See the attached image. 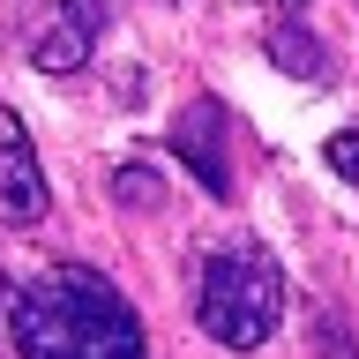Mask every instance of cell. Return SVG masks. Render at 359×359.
Segmentation results:
<instances>
[{
	"label": "cell",
	"instance_id": "cell-4",
	"mask_svg": "<svg viewBox=\"0 0 359 359\" xmlns=\"http://www.w3.org/2000/svg\"><path fill=\"white\" fill-rule=\"evenodd\" d=\"M165 150L187 165V172L210 187V195H232V157H224V105L217 97H195V105L172 120V142Z\"/></svg>",
	"mask_w": 359,
	"mask_h": 359
},
{
	"label": "cell",
	"instance_id": "cell-8",
	"mask_svg": "<svg viewBox=\"0 0 359 359\" xmlns=\"http://www.w3.org/2000/svg\"><path fill=\"white\" fill-rule=\"evenodd\" d=\"M322 157H330V172H344V180H359V128H337L330 142H322Z\"/></svg>",
	"mask_w": 359,
	"mask_h": 359
},
{
	"label": "cell",
	"instance_id": "cell-6",
	"mask_svg": "<svg viewBox=\"0 0 359 359\" xmlns=\"http://www.w3.org/2000/svg\"><path fill=\"white\" fill-rule=\"evenodd\" d=\"M269 60L285 67V75H299V83H322V75H330V53H322V38H314L299 15H285L269 30Z\"/></svg>",
	"mask_w": 359,
	"mask_h": 359
},
{
	"label": "cell",
	"instance_id": "cell-3",
	"mask_svg": "<svg viewBox=\"0 0 359 359\" xmlns=\"http://www.w3.org/2000/svg\"><path fill=\"white\" fill-rule=\"evenodd\" d=\"M97 38H105V0H60V8L30 30V67L75 75V67L97 53Z\"/></svg>",
	"mask_w": 359,
	"mask_h": 359
},
{
	"label": "cell",
	"instance_id": "cell-7",
	"mask_svg": "<svg viewBox=\"0 0 359 359\" xmlns=\"http://www.w3.org/2000/svg\"><path fill=\"white\" fill-rule=\"evenodd\" d=\"M112 195L128 202V210H157V202H165V187H157L150 165H120V172H112Z\"/></svg>",
	"mask_w": 359,
	"mask_h": 359
},
{
	"label": "cell",
	"instance_id": "cell-2",
	"mask_svg": "<svg viewBox=\"0 0 359 359\" xmlns=\"http://www.w3.org/2000/svg\"><path fill=\"white\" fill-rule=\"evenodd\" d=\"M195 322L224 352H262L285 322V269L255 240H224L195 269Z\"/></svg>",
	"mask_w": 359,
	"mask_h": 359
},
{
	"label": "cell",
	"instance_id": "cell-5",
	"mask_svg": "<svg viewBox=\"0 0 359 359\" xmlns=\"http://www.w3.org/2000/svg\"><path fill=\"white\" fill-rule=\"evenodd\" d=\"M0 210L8 224H38L45 217V172H38V150H30V128H22V112L0 120Z\"/></svg>",
	"mask_w": 359,
	"mask_h": 359
},
{
	"label": "cell",
	"instance_id": "cell-1",
	"mask_svg": "<svg viewBox=\"0 0 359 359\" xmlns=\"http://www.w3.org/2000/svg\"><path fill=\"white\" fill-rule=\"evenodd\" d=\"M8 330L22 359H150L142 322L97 269H45L8 292Z\"/></svg>",
	"mask_w": 359,
	"mask_h": 359
}]
</instances>
